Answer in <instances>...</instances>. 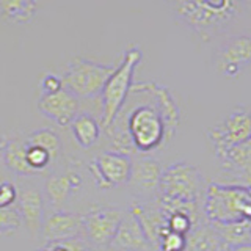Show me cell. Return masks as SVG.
<instances>
[{
    "mask_svg": "<svg viewBox=\"0 0 251 251\" xmlns=\"http://www.w3.org/2000/svg\"><path fill=\"white\" fill-rule=\"evenodd\" d=\"M185 30L204 43L231 31L247 14V0H167Z\"/></svg>",
    "mask_w": 251,
    "mask_h": 251,
    "instance_id": "cell-1",
    "label": "cell"
},
{
    "mask_svg": "<svg viewBox=\"0 0 251 251\" xmlns=\"http://www.w3.org/2000/svg\"><path fill=\"white\" fill-rule=\"evenodd\" d=\"M204 212L210 225L251 222V187L209 184L204 193Z\"/></svg>",
    "mask_w": 251,
    "mask_h": 251,
    "instance_id": "cell-2",
    "label": "cell"
},
{
    "mask_svg": "<svg viewBox=\"0 0 251 251\" xmlns=\"http://www.w3.org/2000/svg\"><path fill=\"white\" fill-rule=\"evenodd\" d=\"M141 50L137 46L129 47L124 53V58L116 66L113 74L107 80L104 90L100 93L102 100V127L108 129L115 123L124 105L127 94L132 86V78L135 68L141 60Z\"/></svg>",
    "mask_w": 251,
    "mask_h": 251,
    "instance_id": "cell-3",
    "label": "cell"
},
{
    "mask_svg": "<svg viewBox=\"0 0 251 251\" xmlns=\"http://www.w3.org/2000/svg\"><path fill=\"white\" fill-rule=\"evenodd\" d=\"M116 66L100 65L85 58H74L63 74V86L78 99L100 96L102 90Z\"/></svg>",
    "mask_w": 251,
    "mask_h": 251,
    "instance_id": "cell-4",
    "label": "cell"
},
{
    "mask_svg": "<svg viewBox=\"0 0 251 251\" xmlns=\"http://www.w3.org/2000/svg\"><path fill=\"white\" fill-rule=\"evenodd\" d=\"M206 180L198 168L188 163H175L163 171L159 190L162 192V198L196 204L201 195L206 193Z\"/></svg>",
    "mask_w": 251,
    "mask_h": 251,
    "instance_id": "cell-5",
    "label": "cell"
},
{
    "mask_svg": "<svg viewBox=\"0 0 251 251\" xmlns=\"http://www.w3.org/2000/svg\"><path fill=\"white\" fill-rule=\"evenodd\" d=\"M127 132L132 145L141 152H149L162 143L165 137V120L151 105H140L129 116Z\"/></svg>",
    "mask_w": 251,
    "mask_h": 251,
    "instance_id": "cell-6",
    "label": "cell"
},
{
    "mask_svg": "<svg viewBox=\"0 0 251 251\" xmlns=\"http://www.w3.org/2000/svg\"><path fill=\"white\" fill-rule=\"evenodd\" d=\"M207 137L215 149V155L226 152L232 146L251 140V112L245 108H235L227 115L226 120L210 127Z\"/></svg>",
    "mask_w": 251,
    "mask_h": 251,
    "instance_id": "cell-7",
    "label": "cell"
},
{
    "mask_svg": "<svg viewBox=\"0 0 251 251\" xmlns=\"http://www.w3.org/2000/svg\"><path fill=\"white\" fill-rule=\"evenodd\" d=\"M90 171L99 188H113L127 184L132 173L130 155L118 151L102 152L90 163Z\"/></svg>",
    "mask_w": 251,
    "mask_h": 251,
    "instance_id": "cell-8",
    "label": "cell"
},
{
    "mask_svg": "<svg viewBox=\"0 0 251 251\" xmlns=\"http://www.w3.org/2000/svg\"><path fill=\"white\" fill-rule=\"evenodd\" d=\"M126 212L120 207L100 206L91 209L83 215V232L93 245L108 247L112 245Z\"/></svg>",
    "mask_w": 251,
    "mask_h": 251,
    "instance_id": "cell-9",
    "label": "cell"
},
{
    "mask_svg": "<svg viewBox=\"0 0 251 251\" xmlns=\"http://www.w3.org/2000/svg\"><path fill=\"white\" fill-rule=\"evenodd\" d=\"M251 65V36L239 35L226 41L217 55L218 71L225 77H237L240 71Z\"/></svg>",
    "mask_w": 251,
    "mask_h": 251,
    "instance_id": "cell-10",
    "label": "cell"
},
{
    "mask_svg": "<svg viewBox=\"0 0 251 251\" xmlns=\"http://www.w3.org/2000/svg\"><path fill=\"white\" fill-rule=\"evenodd\" d=\"M38 110L55 124L71 126L78 115V98L63 86L57 93L41 94L38 100Z\"/></svg>",
    "mask_w": 251,
    "mask_h": 251,
    "instance_id": "cell-11",
    "label": "cell"
},
{
    "mask_svg": "<svg viewBox=\"0 0 251 251\" xmlns=\"http://www.w3.org/2000/svg\"><path fill=\"white\" fill-rule=\"evenodd\" d=\"M83 232V218L71 212H53L44 218L41 235L47 243L68 242L80 237Z\"/></svg>",
    "mask_w": 251,
    "mask_h": 251,
    "instance_id": "cell-12",
    "label": "cell"
},
{
    "mask_svg": "<svg viewBox=\"0 0 251 251\" xmlns=\"http://www.w3.org/2000/svg\"><path fill=\"white\" fill-rule=\"evenodd\" d=\"M18 210L31 235H38L44 223L43 195L36 187L24 185L18 190Z\"/></svg>",
    "mask_w": 251,
    "mask_h": 251,
    "instance_id": "cell-13",
    "label": "cell"
},
{
    "mask_svg": "<svg viewBox=\"0 0 251 251\" xmlns=\"http://www.w3.org/2000/svg\"><path fill=\"white\" fill-rule=\"evenodd\" d=\"M129 212L137 217L152 248H157L160 239L163 237V234L170 231L168 218L159 207V204L154 207V206H149L146 202H135Z\"/></svg>",
    "mask_w": 251,
    "mask_h": 251,
    "instance_id": "cell-14",
    "label": "cell"
},
{
    "mask_svg": "<svg viewBox=\"0 0 251 251\" xmlns=\"http://www.w3.org/2000/svg\"><path fill=\"white\" fill-rule=\"evenodd\" d=\"M112 247L121 251H151L152 245L149 243L146 234L141 227L137 217L126 212L123 222L118 227V232L112 242Z\"/></svg>",
    "mask_w": 251,
    "mask_h": 251,
    "instance_id": "cell-15",
    "label": "cell"
},
{
    "mask_svg": "<svg viewBox=\"0 0 251 251\" xmlns=\"http://www.w3.org/2000/svg\"><path fill=\"white\" fill-rule=\"evenodd\" d=\"M163 175L162 165L151 157H140L132 162V173L129 184L138 192L152 193L160 188V179Z\"/></svg>",
    "mask_w": 251,
    "mask_h": 251,
    "instance_id": "cell-16",
    "label": "cell"
},
{
    "mask_svg": "<svg viewBox=\"0 0 251 251\" xmlns=\"http://www.w3.org/2000/svg\"><path fill=\"white\" fill-rule=\"evenodd\" d=\"M0 160L11 173L18 176H33L38 173L27 160V141L19 138H0Z\"/></svg>",
    "mask_w": 251,
    "mask_h": 251,
    "instance_id": "cell-17",
    "label": "cell"
},
{
    "mask_svg": "<svg viewBox=\"0 0 251 251\" xmlns=\"http://www.w3.org/2000/svg\"><path fill=\"white\" fill-rule=\"evenodd\" d=\"M218 160L222 168L243 179L245 185H251V140L229 148L218 155Z\"/></svg>",
    "mask_w": 251,
    "mask_h": 251,
    "instance_id": "cell-18",
    "label": "cell"
},
{
    "mask_svg": "<svg viewBox=\"0 0 251 251\" xmlns=\"http://www.w3.org/2000/svg\"><path fill=\"white\" fill-rule=\"evenodd\" d=\"M80 184L82 176L74 170L61 173V175H52L46 180V196L53 207H60L66 202L73 190L80 187Z\"/></svg>",
    "mask_w": 251,
    "mask_h": 251,
    "instance_id": "cell-19",
    "label": "cell"
},
{
    "mask_svg": "<svg viewBox=\"0 0 251 251\" xmlns=\"http://www.w3.org/2000/svg\"><path fill=\"white\" fill-rule=\"evenodd\" d=\"M185 251H231V247L212 225H198L187 234Z\"/></svg>",
    "mask_w": 251,
    "mask_h": 251,
    "instance_id": "cell-20",
    "label": "cell"
},
{
    "mask_svg": "<svg viewBox=\"0 0 251 251\" xmlns=\"http://www.w3.org/2000/svg\"><path fill=\"white\" fill-rule=\"evenodd\" d=\"M71 130L77 143L85 149L96 145L100 137V124L90 113H78L71 123Z\"/></svg>",
    "mask_w": 251,
    "mask_h": 251,
    "instance_id": "cell-21",
    "label": "cell"
},
{
    "mask_svg": "<svg viewBox=\"0 0 251 251\" xmlns=\"http://www.w3.org/2000/svg\"><path fill=\"white\" fill-rule=\"evenodd\" d=\"M35 13L36 2L33 0H0V16L11 22H30Z\"/></svg>",
    "mask_w": 251,
    "mask_h": 251,
    "instance_id": "cell-22",
    "label": "cell"
},
{
    "mask_svg": "<svg viewBox=\"0 0 251 251\" xmlns=\"http://www.w3.org/2000/svg\"><path fill=\"white\" fill-rule=\"evenodd\" d=\"M220 232L223 240L232 247L245 245L251 243V222L250 220H242V222L227 223V225H212Z\"/></svg>",
    "mask_w": 251,
    "mask_h": 251,
    "instance_id": "cell-23",
    "label": "cell"
},
{
    "mask_svg": "<svg viewBox=\"0 0 251 251\" xmlns=\"http://www.w3.org/2000/svg\"><path fill=\"white\" fill-rule=\"evenodd\" d=\"M27 143L44 149L50 155V159H58L61 154V140L60 137L50 129H38L31 132L27 137Z\"/></svg>",
    "mask_w": 251,
    "mask_h": 251,
    "instance_id": "cell-24",
    "label": "cell"
},
{
    "mask_svg": "<svg viewBox=\"0 0 251 251\" xmlns=\"http://www.w3.org/2000/svg\"><path fill=\"white\" fill-rule=\"evenodd\" d=\"M27 160L30 163V167L33 168L38 175L44 173L47 170V167H49V163L52 162L50 155L47 154L44 149L33 146V145H28V143H27Z\"/></svg>",
    "mask_w": 251,
    "mask_h": 251,
    "instance_id": "cell-25",
    "label": "cell"
},
{
    "mask_svg": "<svg viewBox=\"0 0 251 251\" xmlns=\"http://www.w3.org/2000/svg\"><path fill=\"white\" fill-rule=\"evenodd\" d=\"M22 223L19 210L13 207H0V234H10Z\"/></svg>",
    "mask_w": 251,
    "mask_h": 251,
    "instance_id": "cell-26",
    "label": "cell"
},
{
    "mask_svg": "<svg viewBox=\"0 0 251 251\" xmlns=\"http://www.w3.org/2000/svg\"><path fill=\"white\" fill-rule=\"evenodd\" d=\"M187 248V235L167 231L160 239L157 250L159 251H185Z\"/></svg>",
    "mask_w": 251,
    "mask_h": 251,
    "instance_id": "cell-27",
    "label": "cell"
},
{
    "mask_svg": "<svg viewBox=\"0 0 251 251\" xmlns=\"http://www.w3.org/2000/svg\"><path fill=\"white\" fill-rule=\"evenodd\" d=\"M43 90V94H52V93H57L63 88V78L58 77L57 74H50L47 73L44 74V77L41 78V83H39Z\"/></svg>",
    "mask_w": 251,
    "mask_h": 251,
    "instance_id": "cell-28",
    "label": "cell"
},
{
    "mask_svg": "<svg viewBox=\"0 0 251 251\" xmlns=\"http://www.w3.org/2000/svg\"><path fill=\"white\" fill-rule=\"evenodd\" d=\"M16 200H18V188L11 182L0 184V207H11Z\"/></svg>",
    "mask_w": 251,
    "mask_h": 251,
    "instance_id": "cell-29",
    "label": "cell"
},
{
    "mask_svg": "<svg viewBox=\"0 0 251 251\" xmlns=\"http://www.w3.org/2000/svg\"><path fill=\"white\" fill-rule=\"evenodd\" d=\"M231 251H251V243H245V245H237L232 247Z\"/></svg>",
    "mask_w": 251,
    "mask_h": 251,
    "instance_id": "cell-30",
    "label": "cell"
},
{
    "mask_svg": "<svg viewBox=\"0 0 251 251\" xmlns=\"http://www.w3.org/2000/svg\"><path fill=\"white\" fill-rule=\"evenodd\" d=\"M33 2H36V0H33Z\"/></svg>",
    "mask_w": 251,
    "mask_h": 251,
    "instance_id": "cell-31",
    "label": "cell"
},
{
    "mask_svg": "<svg viewBox=\"0 0 251 251\" xmlns=\"http://www.w3.org/2000/svg\"><path fill=\"white\" fill-rule=\"evenodd\" d=\"M250 187H251V185H250Z\"/></svg>",
    "mask_w": 251,
    "mask_h": 251,
    "instance_id": "cell-32",
    "label": "cell"
}]
</instances>
